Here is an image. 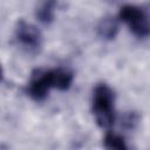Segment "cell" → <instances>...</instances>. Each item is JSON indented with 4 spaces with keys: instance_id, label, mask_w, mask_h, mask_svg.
<instances>
[{
    "instance_id": "obj_3",
    "label": "cell",
    "mask_w": 150,
    "mask_h": 150,
    "mask_svg": "<svg viewBox=\"0 0 150 150\" xmlns=\"http://www.w3.org/2000/svg\"><path fill=\"white\" fill-rule=\"evenodd\" d=\"M50 88H53L50 80V69L34 70L28 83V95L35 101H43L47 97Z\"/></svg>"
},
{
    "instance_id": "obj_8",
    "label": "cell",
    "mask_w": 150,
    "mask_h": 150,
    "mask_svg": "<svg viewBox=\"0 0 150 150\" xmlns=\"http://www.w3.org/2000/svg\"><path fill=\"white\" fill-rule=\"evenodd\" d=\"M104 146L107 149H117V150H124L127 149L125 141L122 136L114 134V132H108L104 137Z\"/></svg>"
},
{
    "instance_id": "obj_1",
    "label": "cell",
    "mask_w": 150,
    "mask_h": 150,
    "mask_svg": "<svg viewBox=\"0 0 150 150\" xmlns=\"http://www.w3.org/2000/svg\"><path fill=\"white\" fill-rule=\"evenodd\" d=\"M115 95L109 86L100 83L93 93V114L97 125L102 129H109L115 121L114 110Z\"/></svg>"
},
{
    "instance_id": "obj_7",
    "label": "cell",
    "mask_w": 150,
    "mask_h": 150,
    "mask_svg": "<svg viewBox=\"0 0 150 150\" xmlns=\"http://www.w3.org/2000/svg\"><path fill=\"white\" fill-rule=\"evenodd\" d=\"M55 6L56 0H43L36 9V18L42 23H50L54 19Z\"/></svg>"
},
{
    "instance_id": "obj_6",
    "label": "cell",
    "mask_w": 150,
    "mask_h": 150,
    "mask_svg": "<svg viewBox=\"0 0 150 150\" xmlns=\"http://www.w3.org/2000/svg\"><path fill=\"white\" fill-rule=\"evenodd\" d=\"M50 80L53 88H56L59 90H67L71 86L73 74L63 68L50 69Z\"/></svg>"
},
{
    "instance_id": "obj_5",
    "label": "cell",
    "mask_w": 150,
    "mask_h": 150,
    "mask_svg": "<svg viewBox=\"0 0 150 150\" xmlns=\"http://www.w3.org/2000/svg\"><path fill=\"white\" fill-rule=\"evenodd\" d=\"M96 30L101 39L114 40L118 33V22L112 16H105L98 22Z\"/></svg>"
},
{
    "instance_id": "obj_4",
    "label": "cell",
    "mask_w": 150,
    "mask_h": 150,
    "mask_svg": "<svg viewBox=\"0 0 150 150\" xmlns=\"http://www.w3.org/2000/svg\"><path fill=\"white\" fill-rule=\"evenodd\" d=\"M15 38L22 46L29 49L40 48L42 42V35L39 28L25 20L18 21L15 26Z\"/></svg>"
},
{
    "instance_id": "obj_2",
    "label": "cell",
    "mask_w": 150,
    "mask_h": 150,
    "mask_svg": "<svg viewBox=\"0 0 150 150\" xmlns=\"http://www.w3.org/2000/svg\"><path fill=\"white\" fill-rule=\"evenodd\" d=\"M120 19L128 23L134 35L138 38H145L150 35V22L139 7L132 5L123 6L120 11Z\"/></svg>"
}]
</instances>
